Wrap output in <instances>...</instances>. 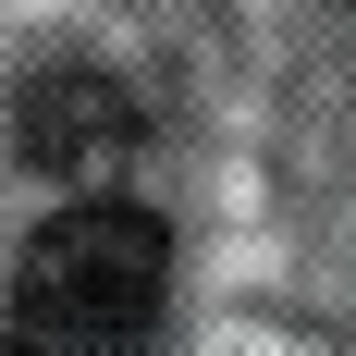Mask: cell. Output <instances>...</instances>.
Returning <instances> with one entry per match:
<instances>
[{
	"mask_svg": "<svg viewBox=\"0 0 356 356\" xmlns=\"http://www.w3.org/2000/svg\"><path fill=\"white\" fill-rule=\"evenodd\" d=\"M172 295V221L136 197H62L13 258V307H62V320H160Z\"/></svg>",
	"mask_w": 356,
	"mask_h": 356,
	"instance_id": "6da1fadb",
	"label": "cell"
},
{
	"mask_svg": "<svg viewBox=\"0 0 356 356\" xmlns=\"http://www.w3.org/2000/svg\"><path fill=\"white\" fill-rule=\"evenodd\" d=\"M136 99L123 86H99V74H37L25 111H13V147H25V172L74 184V197H111V172L136 160Z\"/></svg>",
	"mask_w": 356,
	"mask_h": 356,
	"instance_id": "7a4b0ae2",
	"label": "cell"
},
{
	"mask_svg": "<svg viewBox=\"0 0 356 356\" xmlns=\"http://www.w3.org/2000/svg\"><path fill=\"white\" fill-rule=\"evenodd\" d=\"M0 356H160V320H62V307H13Z\"/></svg>",
	"mask_w": 356,
	"mask_h": 356,
	"instance_id": "3957f363",
	"label": "cell"
}]
</instances>
